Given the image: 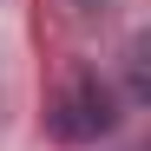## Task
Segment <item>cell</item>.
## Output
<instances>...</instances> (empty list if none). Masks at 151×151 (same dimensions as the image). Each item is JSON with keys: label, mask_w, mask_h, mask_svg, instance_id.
<instances>
[{"label": "cell", "mask_w": 151, "mask_h": 151, "mask_svg": "<svg viewBox=\"0 0 151 151\" xmlns=\"http://www.w3.org/2000/svg\"><path fill=\"white\" fill-rule=\"evenodd\" d=\"M46 132L59 145H99V138H112L118 132V92L99 79L92 66H79L53 92V105H46Z\"/></svg>", "instance_id": "cell-1"}]
</instances>
